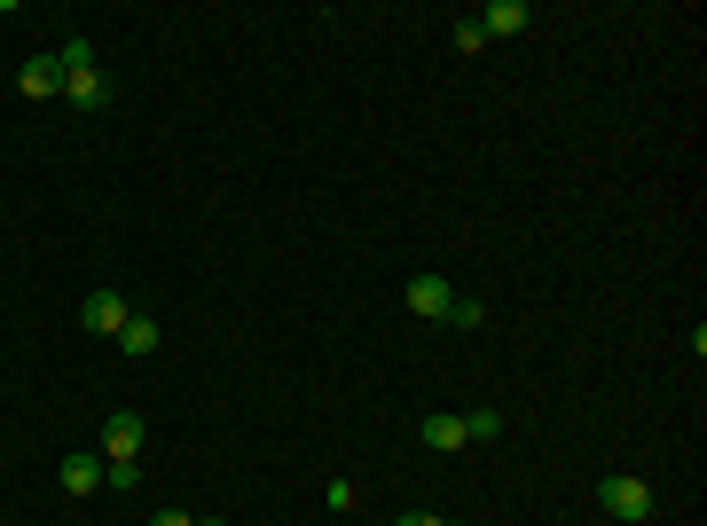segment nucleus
I'll return each instance as SVG.
<instances>
[{
  "instance_id": "1",
  "label": "nucleus",
  "mask_w": 707,
  "mask_h": 526,
  "mask_svg": "<svg viewBox=\"0 0 707 526\" xmlns=\"http://www.w3.org/2000/svg\"><path fill=\"white\" fill-rule=\"evenodd\" d=\"M597 503L622 518V526H645V518H653V487H645L637 472H613V479L597 487Z\"/></svg>"
},
{
  "instance_id": "2",
  "label": "nucleus",
  "mask_w": 707,
  "mask_h": 526,
  "mask_svg": "<svg viewBox=\"0 0 707 526\" xmlns=\"http://www.w3.org/2000/svg\"><path fill=\"white\" fill-rule=\"evenodd\" d=\"M126 314H134V307H126L119 291H86V299H79V322L95 330V338H119V330H126Z\"/></svg>"
},
{
  "instance_id": "3",
  "label": "nucleus",
  "mask_w": 707,
  "mask_h": 526,
  "mask_svg": "<svg viewBox=\"0 0 707 526\" xmlns=\"http://www.w3.org/2000/svg\"><path fill=\"white\" fill-rule=\"evenodd\" d=\"M449 307H457L449 276H409V314H424V322H449Z\"/></svg>"
},
{
  "instance_id": "4",
  "label": "nucleus",
  "mask_w": 707,
  "mask_h": 526,
  "mask_svg": "<svg viewBox=\"0 0 707 526\" xmlns=\"http://www.w3.org/2000/svg\"><path fill=\"white\" fill-rule=\"evenodd\" d=\"M134 456H142V416L119 409V416L103 424V464H134Z\"/></svg>"
},
{
  "instance_id": "5",
  "label": "nucleus",
  "mask_w": 707,
  "mask_h": 526,
  "mask_svg": "<svg viewBox=\"0 0 707 526\" xmlns=\"http://www.w3.org/2000/svg\"><path fill=\"white\" fill-rule=\"evenodd\" d=\"M17 95H24V103H48V95H63V71H55V55H32V63L17 71Z\"/></svg>"
},
{
  "instance_id": "6",
  "label": "nucleus",
  "mask_w": 707,
  "mask_h": 526,
  "mask_svg": "<svg viewBox=\"0 0 707 526\" xmlns=\"http://www.w3.org/2000/svg\"><path fill=\"white\" fill-rule=\"evenodd\" d=\"M526 24H535V0H495V9L480 17L488 40H511V32H526Z\"/></svg>"
},
{
  "instance_id": "7",
  "label": "nucleus",
  "mask_w": 707,
  "mask_h": 526,
  "mask_svg": "<svg viewBox=\"0 0 707 526\" xmlns=\"http://www.w3.org/2000/svg\"><path fill=\"white\" fill-rule=\"evenodd\" d=\"M63 103H71V111H103V103H111V79H103V71H71V79H63Z\"/></svg>"
},
{
  "instance_id": "8",
  "label": "nucleus",
  "mask_w": 707,
  "mask_h": 526,
  "mask_svg": "<svg viewBox=\"0 0 707 526\" xmlns=\"http://www.w3.org/2000/svg\"><path fill=\"white\" fill-rule=\"evenodd\" d=\"M424 448H432V456H457V448H464V416H449V409L424 416Z\"/></svg>"
},
{
  "instance_id": "9",
  "label": "nucleus",
  "mask_w": 707,
  "mask_h": 526,
  "mask_svg": "<svg viewBox=\"0 0 707 526\" xmlns=\"http://www.w3.org/2000/svg\"><path fill=\"white\" fill-rule=\"evenodd\" d=\"M103 487V456H63V495H95Z\"/></svg>"
},
{
  "instance_id": "10",
  "label": "nucleus",
  "mask_w": 707,
  "mask_h": 526,
  "mask_svg": "<svg viewBox=\"0 0 707 526\" xmlns=\"http://www.w3.org/2000/svg\"><path fill=\"white\" fill-rule=\"evenodd\" d=\"M119 345H126V354L142 362V354H157V345H165V330H157L150 314H126V330H119Z\"/></svg>"
},
{
  "instance_id": "11",
  "label": "nucleus",
  "mask_w": 707,
  "mask_h": 526,
  "mask_svg": "<svg viewBox=\"0 0 707 526\" xmlns=\"http://www.w3.org/2000/svg\"><path fill=\"white\" fill-rule=\"evenodd\" d=\"M55 71H63V79H71V71H95V48H86V40L71 32V40L55 48Z\"/></svg>"
},
{
  "instance_id": "12",
  "label": "nucleus",
  "mask_w": 707,
  "mask_h": 526,
  "mask_svg": "<svg viewBox=\"0 0 707 526\" xmlns=\"http://www.w3.org/2000/svg\"><path fill=\"white\" fill-rule=\"evenodd\" d=\"M464 441H503V416H495V409H472V416H464Z\"/></svg>"
},
{
  "instance_id": "13",
  "label": "nucleus",
  "mask_w": 707,
  "mask_h": 526,
  "mask_svg": "<svg viewBox=\"0 0 707 526\" xmlns=\"http://www.w3.org/2000/svg\"><path fill=\"white\" fill-rule=\"evenodd\" d=\"M480 48H488V32H480V17H464L457 24V55H480Z\"/></svg>"
},
{
  "instance_id": "14",
  "label": "nucleus",
  "mask_w": 707,
  "mask_h": 526,
  "mask_svg": "<svg viewBox=\"0 0 707 526\" xmlns=\"http://www.w3.org/2000/svg\"><path fill=\"white\" fill-rule=\"evenodd\" d=\"M449 322H457V330H480V322H488V307H480V299H457V307H449Z\"/></svg>"
},
{
  "instance_id": "15",
  "label": "nucleus",
  "mask_w": 707,
  "mask_h": 526,
  "mask_svg": "<svg viewBox=\"0 0 707 526\" xmlns=\"http://www.w3.org/2000/svg\"><path fill=\"white\" fill-rule=\"evenodd\" d=\"M393 526H449V518H432V510H401Z\"/></svg>"
},
{
  "instance_id": "16",
  "label": "nucleus",
  "mask_w": 707,
  "mask_h": 526,
  "mask_svg": "<svg viewBox=\"0 0 707 526\" xmlns=\"http://www.w3.org/2000/svg\"><path fill=\"white\" fill-rule=\"evenodd\" d=\"M150 526H197V518H189V510H157Z\"/></svg>"
},
{
  "instance_id": "17",
  "label": "nucleus",
  "mask_w": 707,
  "mask_h": 526,
  "mask_svg": "<svg viewBox=\"0 0 707 526\" xmlns=\"http://www.w3.org/2000/svg\"><path fill=\"white\" fill-rule=\"evenodd\" d=\"M197 526H228V518H197Z\"/></svg>"
}]
</instances>
